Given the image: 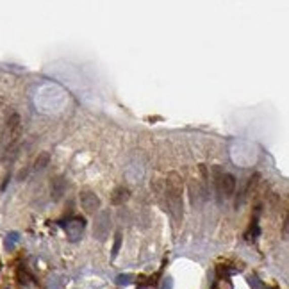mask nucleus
<instances>
[{
    "instance_id": "11",
    "label": "nucleus",
    "mask_w": 289,
    "mask_h": 289,
    "mask_svg": "<svg viewBox=\"0 0 289 289\" xmlns=\"http://www.w3.org/2000/svg\"><path fill=\"white\" fill-rule=\"evenodd\" d=\"M54 184H56V189H54V198H59L61 193H63V189H61V186H63V180L56 179V180H54Z\"/></svg>"
},
{
    "instance_id": "12",
    "label": "nucleus",
    "mask_w": 289,
    "mask_h": 289,
    "mask_svg": "<svg viewBox=\"0 0 289 289\" xmlns=\"http://www.w3.org/2000/svg\"><path fill=\"white\" fill-rule=\"evenodd\" d=\"M248 282H250V287L252 289H264L263 284H261V280L257 277H250V278H248Z\"/></svg>"
},
{
    "instance_id": "3",
    "label": "nucleus",
    "mask_w": 289,
    "mask_h": 289,
    "mask_svg": "<svg viewBox=\"0 0 289 289\" xmlns=\"http://www.w3.org/2000/svg\"><path fill=\"white\" fill-rule=\"evenodd\" d=\"M84 225H86V223H84V218H80V216H73V218L66 220V222L63 223L64 230H66V236L70 237V241L80 239Z\"/></svg>"
},
{
    "instance_id": "7",
    "label": "nucleus",
    "mask_w": 289,
    "mask_h": 289,
    "mask_svg": "<svg viewBox=\"0 0 289 289\" xmlns=\"http://www.w3.org/2000/svg\"><path fill=\"white\" fill-rule=\"evenodd\" d=\"M49 159H50V155L47 154V152H43V154L39 155L38 159H36V170L45 168V166H47V162H49Z\"/></svg>"
},
{
    "instance_id": "1",
    "label": "nucleus",
    "mask_w": 289,
    "mask_h": 289,
    "mask_svg": "<svg viewBox=\"0 0 289 289\" xmlns=\"http://www.w3.org/2000/svg\"><path fill=\"white\" fill-rule=\"evenodd\" d=\"M166 196L173 218L177 222L182 220V180L177 173H170L166 179Z\"/></svg>"
},
{
    "instance_id": "4",
    "label": "nucleus",
    "mask_w": 289,
    "mask_h": 289,
    "mask_svg": "<svg viewBox=\"0 0 289 289\" xmlns=\"http://www.w3.org/2000/svg\"><path fill=\"white\" fill-rule=\"evenodd\" d=\"M109 227H111V218H109V213H100L97 218V223H95V236L98 237L100 241L105 239L107 232H109Z\"/></svg>"
},
{
    "instance_id": "8",
    "label": "nucleus",
    "mask_w": 289,
    "mask_h": 289,
    "mask_svg": "<svg viewBox=\"0 0 289 289\" xmlns=\"http://www.w3.org/2000/svg\"><path fill=\"white\" fill-rule=\"evenodd\" d=\"M132 280H134V275H129V273L118 275V277H116V284L118 285H127V284H131Z\"/></svg>"
},
{
    "instance_id": "5",
    "label": "nucleus",
    "mask_w": 289,
    "mask_h": 289,
    "mask_svg": "<svg viewBox=\"0 0 289 289\" xmlns=\"http://www.w3.org/2000/svg\"><path fill=\"white\" fill-rule=\"evenodd\" d=\"M80 203H82V207L86 209V213H95V211L100 207L98 196L95 195L93 191H88V189L80 193Z\"/></svg>"
},
{
    "instance_id": "6",
    "label": "nucleus",
    "mask_w": 289,
    "mask_h": 289,
    "mask_svg": "<svg viewBox=\"0 0 289 289\" xmlns=\"http://www.w3.org/2000/svg\"><path fill=\"white\" fill-rule=\"evenodd\" d=\"M127 198H129V189L127 188H116L113 191V196H111V202H113L114 205H120V203H123Z\"/></svg>"
},
{
    "instance_id": "13",
    "label": "nucleus",
    "mask_w": 289,
    "mask_h": 289,
    "mask_svg": "<svg viewBox=\"0 0 289 289\" xmlns=\"http://www.w3.org/2000/svg\"><path fill=\"white\" fill-rule=\"evenodd\" d=\"M172 287H173L172 278H166V280H164V284H162V289H172Z\"/></svg>"
},
{
    "instance_id": "2",
    "label": "nucleus",
    "mask_w": 289,
    "mask_h": 289,
    "mask_svg": "<svg viewBox=\"0 0 289 289\" xmlns=\"http://www.w3.org/2000/svg\"><path fill=\"white\" fill-rule=\"evenodd\" d=\"M214 184H216V191L220 196L229 198L236 189V179L230 173H223L220 168H214Z\"/></svg>"
},
{
    "instance_id": "10",
    "label": "nucleus",
    "mask_w": 289,
    "mask_h": 289,
    "mask_svg": "<svg viewBox=\"0 0 289 289\" xmlns=\"http://www.w3.org/2000/svg\"><path fill=\"white\" fill-rule=\"evenodd\" d=\"M120 243H121V232H116V239H114V246H113V259L118 256V250H120Z\"/></svg>"
},
{
    "instance_id": "9",
    "label": "nucleus",
    "mask_w": 289,
    "mask_h": 289,
    "mask_svg": "<svg viewBox=\"0 0 289 289\" xmlns=\"http://www.w3.org/2000/svg\"><path fill=\"white\" fill-rule=\"evenodd\" d=\"M16 241H18V234L16 232L8 234V237H6V248H8V250H13V246H15Z\"/></svg>"
}]
</instances>
